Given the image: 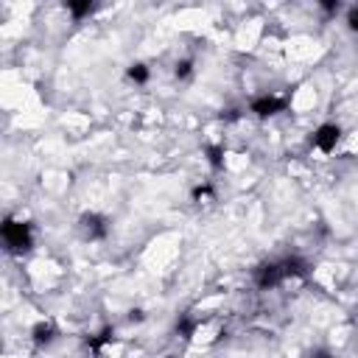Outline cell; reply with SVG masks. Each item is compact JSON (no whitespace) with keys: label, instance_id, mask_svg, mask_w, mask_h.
<instances>
[{"label":"cell","instance_id":"obj_11","mask_svg":"<svg viewBox=\"0 0 358 358\" xmlns=\"http://www.w3.org/2000/svg\"><path fill=\"white\" fill-rule=\"evenodd\" d=\"M126 76H129L134 84H146V81H149V67H146V65H140V62H134V65H129Z\"/></svg>","mask_w":358,"mask_h":358},{"label":"cell","instance_id":"obj_9","mask_svg":"<svg viewBox=\"0 0 358 358\" xmlns=\"http://www.w3.org/2000/svg\"><path fill=\"white\" fill-rule=\"evenodd\" d=\"M176 333L182 336V339H191L196 333V319L191 317V313H182V317L176 319Z\"/></svg>","mask_w":358,"mask_h":358},{"label":"cell","instance_id":"obj_1","mask_svg":"<svg viewBox=\"0 0 358 358\" xmlns=\"http://www.w3.org/2000/svg\"><path fill=\"white\" fill-rule=\"evenodd\" d=\"M0 235H3V244L9 252L14 255H23V252H31L34 246V230L28 221H14V218H6L3 227H0Z\"/></svg>","mask_w":358,"mask_h":358},{"label":"cell","instance_id":"obj_18","mask_svg":"<svg viewBox=\"0 0 358 358\" xmlns=\"http://www.w3.org/2000/svg\"><path fill=\"white\" fill-rule=\"evenodd\" d=\"M129 319H131V322H140V319H143V313H140V310H131V317H129Z\"/></svg>","mask_w":358,"mask_h":358},{"label":"cell","instance_id":"obj_16","mask_svg":"<svg viewBox=\"0 0 358 358\" xmlns=\"http://www.w3.org/2000/svg\"><path fill=\"white\" fill-rule=\"evenodd\" d=\"M238 109H227V112H221V120H238Z\"/></svg>","mask_w":358,"mask_h":358},{"label":"cell","instance_id":"obj_4","mask_svg":"<svg viewBox=\"0 0 358 358\" xmlns=\"http://www.w3.org/2000/svg\"><path fill=\"white\" fill-rule=\"evenodd\" d=\"M286 109H288V98H280V96H260V98H255L249 104V112L255 118H260V120L275 118V115H280Z\"/></svg>","mask_w":358,"mask_h":358},{"label":"cell","instance_id":"obj_19","mask_svg":"<svg viewBox=\"0 0 358 358\" xmlns=\"http://www.w3.org/2000/svg\"><path fill=\"white\" fill-rule=\"evenodd\" d=\"M310 358H333V355H330V352H313Z\"/></svg>","mask_w":358,"mask_h":358},{"label":"cell","instance_id":"obj_14","mask_svg":"<svg viewBox=\"0 0 358 358\" xmlns=\"http://www.w3.org/2000/svg\"><path fill=\"white\" fill-rule=\"evenodd\" d=\"M191 196H193V202H202V199H210V196H213V185H210V182H204V185H196Z\"/></svg>","mask_w":358,"mask_h":358},{"label":"cell","instance_id":"obj_3","mask_svg":"<svg viewBox=\"0 0 358 358\" xmlns=\"http://www.w3.org/2000/svg\"><path fill=\"white\" fill-rule=\"evenodd\" d=\"M252 280H255V286L260 288V291H272V288H277L286 277H283V268H280V263H260L257 268H255V275H252Z\"/></svg>","mask_w":358,"mask_h":358},{"label":"cell","instance_id":"obj_6","mask_svg":"<svg viewBox=\"0 0 358 358\" xmlns=\"http://www.w3.org/2000/svg\"><path fill=\"white\" fill-rule=\"evenodd\" d=\"M280 268H283V277H308V260L299 257V255H288L286 260H280Z\"/></svg>","mask_w":358,"mask_h":358},{"label":"cell","instance_id":"obj_2","mask_svg":"<svg viewBox=\"0 0 358 358\" xmlns=\"http://www.w3.org/2000/svg\"><path fill=\"white\" fill-rule=\"evenodd\" d=\"M78 230L87 241H104L109 235V218L101 213H84L78 218Z\"/></svg>","mask_w":358,"mask_h":358},{"label":"cell","instance_id":"obj_8","mask_svg":"<svg viewBox=\"0 0 358 358\" xmlns=\"http://www.w3.org/2000/svg\"><path fill=\"white\" fill-rule=\"evenodd\" d=\"M115 339V328L112 325H107L101 333H96V336H87V347L93 350V352H101L104 350V344H109Z\"/></svg>","mask_w":358,"mask_h":358},{"label":"cell","instance_id":"obj_12","mask_svg":"<svg viewBox=\"0 0 358 358\" xmlns=\"http://www.w3.org/2000/svg\"><path fill=\"white\" fill-rule=\"evenodd\" d=\"M67 12L73 14V20H84L90 12H93V3H90V0H81V3H67Z\"/></svg>","mask_w":358,"mask_h":358},{"label":"cell","instance_id":"obj_17","mask_svg":"<svg viewBox=\"0 0 358 358\" xmlns=\"http://www.w3.org/2000/svg\"><path fill=\"white\" fill-rule=\"evenodd\" d=\"M322 9H325L328 14H336V12H339V3H333V0H328V3H322Z\"/></svg>","mask_w":358,"mask_h":358},{"label":"cell","instance_id":"obj_15","mask_svg":"<svg viewBox=\"0 0 358 358\" xmlns=\"http://www.w3.org/2000/svg\"><path fill=\"white\" fill-rule=\"evenodd\" d=\"M347 25H350L352 31H358V6L350 9V14H347Z\"/></svg>","mask_w":358,"mask_h":358},{"label":"cell","instance_id":"obj_10","mask_svg":"<svg viewBox=\"0 0 358 358\" xmlns=\"http://www.w3.org/2000/svg\"><path fill=\"white\" fill-rule=\"evenodd\" d=\"M224 154H227V149H224L221 143L207 146V162H210L213 171H221V168H224Z\"/></svg>","mask_w":358,"mask_h":358},{"label":"cell","instance_id":"obj_7","mask_svg":"<svg viewBox=\"0 0 358 358\" xmlns=\"http://www.w3.org/2000/svg\"><path fill=\"white\" fill-rule=\"evenodd\" d=\"M56 336H59V328H56L54 322H36V325L31 328V339H34L36 347H48Z\"/></svg>","mask_w":358,"mask_h":358},{"label":"cell","instance_id":"obj_13","mask_svg":"<svg viewBox=\"0 0 358 358\" xmlns=\"http://www.w3.org/2000/svg\"><path fill=\"white\" fill-rule=\"evenodd\" d=\"M191 73H193V62H191V59H182V62H176V67H173V76H176L179 81L191 78Z\"/></svg>","mask_w":358,"mask_h":358},{"label":"cell","instance_id":"obj_5","mask_svg":"<svg viewBox=\"0 0 358 358\" xmlns=\"http://www.w3.org/2000/svg\"><path fill=\"white\" fill-rule=\"evenodd\" d=\"M339 140H341V126L339 123H322L310 138V143L317 146L322 154H330L339 146Z\"/></svg>","mask_w":358,"mask_h":358}]
</instances>
